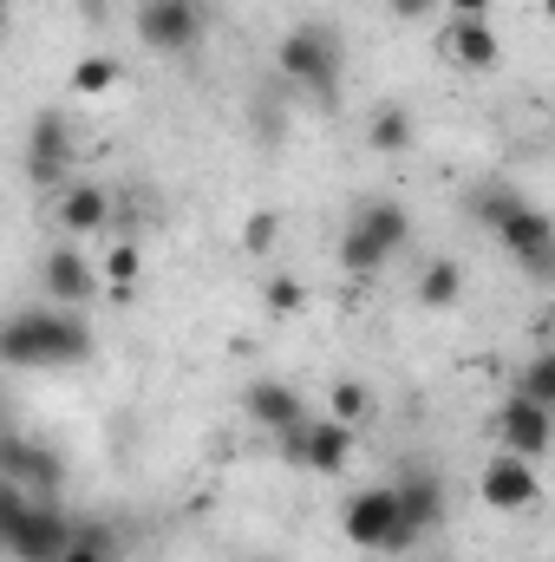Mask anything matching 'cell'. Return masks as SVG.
Instances as JSON below:
<instances>
[{"instance_id":"obj_1","label":"cell","mask_w":555,"mask_h":562,"mask_svg":"<svg viewBox=\"0 0 555 562\" xmlns=\"http://www.w3.org/2000/svg\"><path fill=\"white\" fill-rule=\"evenodd\" d=\"M92 353V334H86V314L72 307H20L0 321V360L7 367H33V373H53V367H79Z\"/></svg>"},{"instance_id":"obj_2","label":"cell","mask_w":555,"mask_h":562,"mask_svg":"<svg viewBox=\"0 0 555 562\" xmlns=\"http://www.w3.org/2000/svg\"><path fill=\"white\" fill-rule=\"evenodd\" d=\"M281 72L307 92V99H333L340 92V72H347V46H340V33L333 26H320V20H301L294 33H281Z\"/></svg>"},{"instance_id":"obj_3","label":"cell","mask_w":555,"mask_h":562,"mask_svg":"<svg viewBox=\"0 0 555 562\" xmlns=\"http://www.w3.org/2000/svg\"><path fill=\"white\" fill-rule=\"evenodd\" d=\"M406 236H412V216H406L399 203H366V210L347 223V236H340V269H347V276H380V269L406 249Z\"/></svg>"},{"instance_id":"obj_4","label":"cell","mask_w":555,"mask_h":562,"mask_svg":"<svg viewBox=\"0 0 555 562\" xmlns=\"http://www.w3.org/2000/svg\"><path fill=\"white\" fill-rule=\"evenodd\" d=\"M340 530H347V543H360V550H412L418 543L412 530H406V517H399V504H393V484L360 491V497L340 510Z\"/></svg>"},{"instance_id":"obj_5","label":"cell","mask_w":555,"mask_h":562,"mask_svg":"<svg viewBox=\"0 0 555 562\" xmlns=\"http://www.w3.org/2000/svg\"><path fill=\"white\" fill-rule=\"evenodd\" d=\"M0 484H13V491H26V497H59L66 458H59L53 445H39V438H20V431L7 425V431H0Z\"/></svg>"},{"instance_id":"obj_6","label":"cell","mask_w":555,"mask_h":562,"mask_svg":"<svg viewBox=\"0 0 555 562\" xmlns=\"http://www.w3.org/2000/svg\"><path fill=\"white\" fill-rule=\"evenodd\" d=\"M203 0H144L138 7V40L163 59H183L203 46Z\"/></svg>"},{"instance_id":"obj_7","label":"cell","mask_w":555,"mask_h":562,"mask_svg":"<svg viewBox=\"0 0 555 562\" xmlns=\"http://www.w3.org/2000/svg\"><path fill=\"white\" fill-rule=\"evenodd\" d=\"M281 458H287V464H301V471L333 477V471H347V458H353V425H340V419L287 425V431H281Z\"/></svg>"},{"instance_id":"obj_8","label":"cell","mask_w":555,"mask_h":562,"mask_svg":"<svg viewBox=\"0 0 555 562\" xmlns=\"http://www.w3.org/2000/svg\"><path fill=\"white\" fill-rule=\"evenodd\" d=\"M72 157H79V138L59 112H39L33 132H26V177L33 190H66L72 183Z\"/></svg>"},{"instance_id":"obj_9","label":"cell","mask_w":555,"mask_h":562,"mask_svg":"<svg viewBox=\"0 0 555 562\" xmlns=\"http://www.w3.org/2000/svg\"><path fill=\"white\" fill-rule=\"evenodd\" d=\"M497 243H503V249H510V256H517L536 281L555 276V223H550V210H536L530 196L497 223Z\"/></svg>"},{"instance_id":"obj_10","label":"cell","mask_w":555,"mask_h":562,"mask_svg":"<svg viewBox=\"0 0 555 562\" xmlns=\"http://www.w3.org/2000/svg\"><path fill=\"white\" fill-rule=\"evenodd\" d=\"M497 445L503 451H517V458H550L555 445V406H536V400H523V393H510L503 400V413H497Z\"/></svg>"},{"instance_id":"obj_11","label":"cell","mask_w":555,"mask_h":562,"mask_svg":"<svg viewBox=\"0 0 555 562\" xmlns=\"http://www.w3.org/2000/svg\"><path fill=\"white\" fill-rule=\"evenodd\" d=\"M393 504H399V517H406L412 537H431V530L444 524V510H451L444 477H438L431 464H406V471L393 477Z\"/></svg>"},{"instance_id":"obj_12","label":"cell","mask_w":555,"mask_h":562,"mask_svg":"<svg viewBox=\"0 0 555 562\" xmlns=\"http://www.w3.org/2000/svg\"><path fill=\"white\" fill-rule=\"evenodd\" d=\"M477 497H484L490 510H530V504L543 497V477H536V464H530V458L497 451V458L484 464V477H477Z\"/></svg>"},{"instance_id":"obj_13","label":"cell","mask_w":555,"mask_h":562,"mask_svg":"<svg viewBox=\"0 0 555 562\" xmlns=\"http://www.w3.org/2000/svg\"><path fill=\"white\" fill-rule=\"evenodd\" d=\"M39 281H46V301H53V307H86V301L99 294V269L86 262V249H53L46 269H39Z\"/></svg>"},{"instance_id":"obj_14","label":"cell","mask_w":555,"mask_h":562,"mask_svg":"<svg viewBox=\"0 0 555 562\" xmlns=\"http://www.w3.org/2000/svg\"><path fill=\"white\" fill-rule=\"evenodd\" d=\"M242 406H249V419L262 425V431H275V438L287 431V425H301V419H307V406H301V393H294L287 380H256Z\"/></svg>"},{"instance_id":"obj_15","label":"cell","mask_w":555,"mask_h":562,"mask_svg":"<svg viewBox=\"0 0 555 562\" xmlns=\"http://www.w3.org/2000/svg\"><path fill=\"white\" fill-rule=\"evenodd\" d=\"M59 229H72V236L112 229V196H105L99 183H66V190H59Z\"/></svg>"},{"instance_id":"obj_16","label":"cell","mask_w":555,"mask_h":562,"mask_svg":"<svg viewBox=\"0 0 555 562\" xmlns=\"http://www.w3.org/2000/svg\"><path fill=\"white\" fill-rule=\"evenodd\" d=\"M444 53L457 59V66H471V72H484V66H497V33H490V20H444Z\"/></svg>"},{"instance_id":"obj_17","label":"cell","mask_w":555,"mask_h":562,"mask_svg":"<svg viewBox=\"0 0 555 562\" xmlns=\"http://www.w3.org/2000/svg\"><path fill=\"white\" fill-rule=\"evenodd\" d=\"M457 288H464V269H457V262H424V276H418V301H424V307H451Z\"/></svg>"},{"instance_id":"obj_18","label":"cell","mask_w":555,"mask_h":562,"mask_svg":"<svg viewBox=\"0 0 555 562\" xmlns=\"http://www.w3.org/2000/svg\"><path fill=\"white\" fill-rule=\"evenodd\" d=\"M366 138H373V150H406V144H412V112H406V105H380Z\"/></svg>"},{"instance_id":"obj_19","label":"cell","mask_w":555,"mask_h":562,"mask_svg":"<svg viewBox=\"0 0 555 562\" xmlns=\"http://www.w3.org/2000/svg\"><path fill=\"white\" fill-rule=\"evenodd\" d=\"M517 393H523V400H536V406H555V353H550V347L517 373Z\"/></svg>"},{"instance_id":"obj_20","label":"cell","mask_w":555,"mask_h":562,"mask_svg":"<svg viewBox=\"0 0 555 562\" xmlns=\"http://www.w3.org/2000/svg\"><path fill=\"white\" fill-rule=\"evenodd\" d=\"M72 86H79V92H112V86H118V59H105V53L79 59V66H72Z\"/></svg>"},{"instance_id":"obj_21","label":"cell","mask_w":555,"mask_h":562,"mask_svg":"<svg viewBox=\"0 0 555 562\" xmlns=\"http://www.w3.org/2000/svg\"><path fill=\"white\" fill-rule=\"evenodd\" d=\"M333 419L340 425L366 419V386H360V380H340V386H333Z\"/></svg>"},{"instance_id":"obj_22","label":"cell","mask_w":555,"mask_h":562,"mask_svg":"<svg viewBox=\"0 0 555 562\" xmlns=\"http://www.w3.org/2000/svg\"><path fill=\"white\" fill-rule=\"evenodd\" d=\"M275 236H281V216L275 210H262V216H249V236H242V243L262 256V249H275Z\"/></svg>"},{"instance_id":"obj_23","label":"cell","mask_w":555,"mask_h":562,"mask_svg":"<svg viewBox=\"0 0 555 562\" xmlns=\"http://www.w3.org/2000/svg\"><path fill=\"white\" fill-rule=\"evenodd\" d=\"M105 276L118 281V288H132V281H138V249H132V243H118V249L105 256Z\"/></svg>"},{"instance_id":"obj_24","label":"cell","mask_w":555,"mask_h":562,"mask_svg":"<svg viewBox=\"0 0 555 562\" xmlns=\"http://www.w3.org/2000/svg\"><path fill=\"white\" fill-rule=\"evenodd\" d=\"M301 301H307V294H301V281H269V307H275V314H294Z\"/></svg>"},{"instance_id":"obj_25","label":"cell","mask_w":555,"mask_h":562,"mask_svg":"<svg viewBox=\"0 0 555 562\" xmlns=\"http://www.w3.org/2000/svg\"><path fill=\"white\" fill-rule=\"evenodd\" d=\"M490 13V0H451V20H484Z\"/></svg>"},{"instance_id":"obj_26","label":"cell","mask_w":555,"mask_h":562,"mask_svg":"<svg viewBox=\"0 0 555 562\" xmlns=\"http://www.w3.org/2000/svg\"><path fill=\"white\" fill-rule=\"evenodd\" d=\"M393 13L399 20H418V13H431V0H393Z\"/></svg>"},{"instance_id":"obj_27","label":"cell","mask_w":555,"mask_h":562,"mask_svg":"<svg viewBox=\"0 0 555 562\" xmlns=\"http://www.w3.org/2000/svg\"><path fill=\"white\" fill-rule=\"evenodd\" d=\"M105 7H112V0H79V13H86L92 26H105Z\"/></svg>"},{"instance_id":"obj_28","label":"cell","mask_w":555,"mask_h":562,"mask_svg":"<svg viewBox=\"0 0 555 562\" xmlns=\"http://www.w3.org/2000/svg\"><path fill=\"white\" fill-rule=\"evenodd\" d=\"M0 40H7V0H0Z\"/></svg>"},{"instance_id":"obj_29","label":"cell","mask_w":555,"mask_h":562,"mask_svg":"<svg viewBox=\"0 0 555 562\" xmlns=\"http://www.w3.org/2000/svg\"><path fill=\"white\" fill-rule=\"evenodd\" d=\"M0 431H7V400H0Z\"/></svg>"},{"instance_id":"obj_30","label":"cell","mask_w":555,"mask_h":562,"mask_svg":"<svg viewBox=\"0 0 555 562\" xmlns=\"http://www.w3.org/2000/svg\"><path fill=\"white\" fill-rule=\"evenodd\" d=\"M431 562H451V557H431Z\"/></svg>"}]
</instances>
